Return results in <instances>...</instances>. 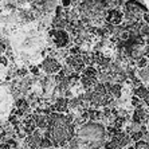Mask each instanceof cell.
<instances>
[{
	"label": "cell",
	"instance_id": "cell-11",
	"mask_svg": "<svg viewBox=\"0 0 149 149\" xmlns=\"http://www.w3.org/2000/svg\"><path fill=\"white\" fill-rule=\"evenodd\" d=\"M130 139H132V141L139 142V141H141V140L144 139V133H142L141 130H140V132H134V133L130 134Z\"/></svg>",
	"mask_w": 149,
	"mask_h": 149
},
{
	"label": "cell",
	"instance_id": "cell-10",
	"mask_svg": "<svg viewBox=\"0 0 149 149\" xmlns=\"http://www.w3.org/2000/svg\"><path fill=\"white\" fill-rule=\"evenodd\" d=\"M139 77H140V79H141L142 82L149 83V67L139 70Z\"/></svg>",
	"mask_w": 149,
	"mask_h": 149
},
{
	"label": "cell",
	"instance_id": "cell-13",
	"mask_svg": "<svg viewBox=\"0 0 149 149\" xmlns=\"http://www.w3.org/2000/svg\"><path fill=\"white\" fill-rule=\"evenodd\" d=\"M142 20L145 24H149V12H145V14L142 15Z\"/></svg>",
	"mask_w": 149,
	"mask_h": 149
},
{
	"label": "cell",
	"instance_id": "cell-7",
	"mask_svg": "<svg viewBox=\"0 0 149 149\" xmlns=\"http://www.w3.org/2000/svg\"><path fill=\"white\" fill-rule=\"evenodd\" d=\"M132 120H133L134 124L144 125L145 122H148V120H149V113L144 109V106H140V108L134 109L133 116H132Z\"/></svg>",
	"mask_w": 149,
	"mask_h": 149
},
{
	"label": "cell",
	"instance_id": "cell-5",
	"mask_svg": "<svg viewBox=\"0 0 149 149\" xmlns=\"http://www.w3.org/2000/svg\"><path fill=\"white\" fill-rule=\"evenodd\" d=\"M39 67L47 74H56L62 70V65L58 62V59L52 58V56H46L39 65Z\"/></svg>",
	"mask_w": 149,
	"mask_h": 149
},
{
	"label": "cell",
	"instance_id": "cell-3",
	"mask_svg": "<svg viewBox=\"0 0 149 149\" xmlns=\"http://www.w3.org/2000/svg\"><path fill=\"white\" fill-rule=\"evenodd\" d=\"M14 108V97L10 89L6 86H0V120H6L8 116H11Z\"/></svg>",
	"mask_w": 149,
	"mask_h": 149
},
{
	"label": "cell",
	"instance_id": "cell-14",
	"mask_svg": "<svg viewBox=\"0 0 149 149\" xmlns=\"http://www.w3.org/2000/svg\"><path fill=\"white\" fill-rule=\"evenodd\" d=\"M144 104H145L146 106H148V108H149V93H148V95H146V97L144 98Z\"/></svg>",
	"mask_w": 149,
	"mask_h": 149
},
{
	"label": "cell",
	"instance_id": "cell-8",
	"mask_svg": "<svg viewBox=\"0 0 149 149\" xmlns=\"http://www.w3.org/2000/svg\"><path fill=\"white\" fill-rule=\"evenodd\" d=\"M148 93H149V89L146 86H140V87H136V89H133V95L134 97H137V98H140V100H142L144 101V98L148 95Z\"/></svg>",
	"mask_w": 149,
	"mask_h": 149
},
{
	"label": "cell",
	"instance_id": "cell-2",
	"mask_svg": "<svg viewBox=\"0 0 149 149\" xmlns=\"http://www.w3.org/2000/svg\"><path fill=\"white\" fill-rule=\"evenodd\" d=\"M75 136V124L71 117L66 114L54 113L50 117L49 124V139L55 145H65L74 139Z\"/></svg>",
	"mask_w": 149,
	"mask_h": 149
},
{
	"label": "cell",
	"instance_id": "cell-4",
	"mask_svg": "<svg viewBox=\"0 0 149 149\" xmlns=\"http://www.w3.org/2000/svg\"><path fill=\"white\" fill-rule=\"evenodd\" d=\"M50 38L52 39V43L55 45L56 49H65L70 43V35L66 30L55 28L50 31Z\"/></svg>",
	"mask_w": 149,
	"mask_h": 149
},
{
	"label": "cell",
	"instance_id": "cell-9",
	"mask_svg": "<svg viewBox=\"0 0 149 149\" xmlns=\"http://www.w3.org/2000/svg\"><path fill=\"white\" fill-rule=\"evenodd\" d=\"M148 65H149V59L146 58V56H142V58H140L139 61H136V66H137V69H140V70L149 67Z\"/></svg>",
	"mask_w": 149,
	"mask_h": 149
},
{
	"label": "cell",
	"instance_id": "cell-1",
	"mask_svg": "<svg viewBox=\"0 0 149 149\" xmlns=\"http://www.w3.org/2000/svg\"><path fill=\"white\" fill-rule=\"evenodd\" d=\"M10 43L16 58L24 62H32L42 56L46 50L47 38L35 24H26L11 35Z\"/></svg>",
	"mask_w": 149,
	"mask_h": 149
},
{
	"label": "cell",
	"instance_id": "cell-12",
	"mask_svg": "<svg viewBox=\"0 0 149 149\" xmlns=\"http://www.w3.org/2000/svg\"><path fill=\"white\" fill-rule=\"evenodd\" d=\"M133 146H134V149H149V142L141 140V141H139V142H134Z\"/></svg>",
	"mask_w": 149,
	"mask_h": 149
},
{
	"label": "cell",
	"instance_id": "cell-15",
	"mask_svg": "<svg viewBox=\"0 0 149 149\" xmlns=\"http://www.w3.org/2000/svg\"><path fill=\"white\" fill-rule=\"evenodd\" d=\"M101 149H104V148H101Z\"/></svg>",
	"mask_w": 149,
	"mask_h": 149
},
{
	"label": "cell",
	"instance_id": "cell-6",
	"mask_svg": "<svg viewBox=\"0 0 149 149\" xmlns=\"http://www.w3.org/2000/svg\"><path fill=\"white\" fill-rule=\"evenodd\" d=\"M106 22L114 27L121 26L124 22V12L121 10H117V8H111L106 12Z\"/></svg>",
	"mask_w": 149,
	"mask_h": 149
}]
</instances>
